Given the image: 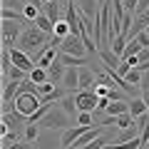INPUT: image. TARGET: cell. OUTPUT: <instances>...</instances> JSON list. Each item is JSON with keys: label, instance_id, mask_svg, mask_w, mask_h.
<instances>
[{"label": "cell", "instance_id": "obj_1", "mask_svg": "<svg viewBox=\"0 0 149 149\" xmlns=\"http://www.w3.org/2000/svg\"><path fill=\"white\" fill-rule=\"evenodd\" d=\"M47 32L45 30H40V27L35 25V22H32V25H27L25 30H22V35H20V40H17V45H20L22 50H25V52H35V47H42V45H47L50 40H47Z\"/></svg>", "mask_w": 149, "mask_h": 149}, {"label": "cell", "instance_id": "obj_2", "mask_svg": "<svg viewBox=\"0 0 149 149\" xmlns=\"http://www.w3.org/2000/svg\"><path fill=\"white\" fill-rule=\"evenodd\" d=\"M13 102H15V109L20 112V114H25L27 119H30L32 114L37 112V107L42 104V97H40V95H35V92H17Z\"/></svg>", "mask_w": 149, "mask_h": 149}, {"label": "cell", "instance_id": "obj_3", "mask_svg": "<svg viewBox=\"0 0 149 149\" xmlns=\"http://www.w3.org/2000/svg\"><path fill=\"white\" fill-rule=\"evenodd\" d=\"M42 124L47 129H62V127H67V124H70V114L57 104L55 109H50L47 114L42 117Z\"/></svg>", "mask_w": 149, "mask_h": 149}, {"label": "cell", "instance_id": "obj_4", "mask_svg": "<svg viewBox=\"0 0 149 149\" xmlns=\"http://www.w3.org/2000/svg\"><path fill=\"white\" fill-rule=\"evenodd\" d=\"M60 52H70V55H80V57H87V45L82 42L80 35H74V32H70L67 37L62 40V45H60Z\"/></svg>", "mask_w": 149, "mask_h": 149}, {"label": "cell", "instance_id": "obj_5", "mask_svg": "<svg viewBox=\"0 0 149 149\" xmlns=\"http://www.w3.org/2000/svg\"><path fill=\"white\" fill-rule=\"evenodd\" d=\"M74 102L80 112H95L100 104V97L95 95V90H77L74 92Z\"/></svg>", "mask_w": 149, "mask_h": 149}, {"label": "cell", "instance_id": "obj_6", "mask_svg": "<svg viewBox=\"0 0 149 149\" xmlns=\"http://www.w3.org/2000/svg\"><path fill=\"white\" fill-rule=\"evenodd\" d=\"M10 57H13V65L20 70H25V72H30L32 67H35V60L30 57V52H25L22 47H10Z\"/></svg>", "mask_w": 149, "mask_h": 149}, {"label": "cell", "instance_id": "obj_7", "mask_svg": "<svg viewBox=\"0 0 149 149\" xmlns=\"http://www.w3.org/2000/svg\"><path fill=\"white\" fill-rule=\"evenodd\" d=\"M60 85H62L67 92L80 90V67H67L65 74H62V80H60Z\"/></svg>", "mask_w": 149, "mask_h": 149}, {"label": "cell", "instance_id": "obj_8", "mask_svg": "<svg viewBox=\"0 0 149 149\" xmlns=\"http://www.w3.org/2000/svg\"><path fill=\"white\" fill-rule=\"evenodd\" d=\"M87 129H90V127H85V124H77V127H70V129H65V134H62V139H60V144L70 149L74 142H77V139L82 137V134L87 132Z\"/></svg>", "mask_w": 149, "mask_h": 149}, {"label": "cell", "instance_id": "obj_9", "mask_svg": "<svg viewBox=\"0 0 149 149\" xmlns=\"http://www.w3.org/2000/svg\"><path fill=\"white\" fill-rule=\"evenodd\" d=\"M22 25L25 22H17V20H3V37L5 40H20V35H22Z\"/></svg>", "mask_w": 149, "mask_h": 149}, {"label": "cell", "instance_id": "obj_10", "mask_svg": "<svg viewBox=\"0 0 149 149\" xmlns=\"http://www.w3.org/2000/svg\"><path fill=\"white\" fill-rule=\"evenodd\" d=\"M147 112H149V107H147V100H144L142 95H139V97H132V100H129V114H132L134 119L142 117V114H147Z\"/></svg>", "mask_w": 149, "mask_h": 149}, {"label": "cell", "instance_id": "obj_11", "mask_svg": "<svg viewBox=\"0 0 149 149\" xmlns=\"http://www.w3.org/2000/svg\"><path fill=\"white\" fill-rule=\"evenodd\" d=\"M95 5H100L97 0H80V3H77V8H80V13H82L85 17H90L92 22H95L97 17H100V13L95 10Z\"/></svg>", "mask_w": 149, "mask_h": 149}, {"label": "cell", "instance_id": "obj_12", "mask_svg": "<svg viewBox=\"0 0 149 149\" xmlns=\"http://www.w3.org/2000/svg\"><path fill=\"white\" fill-rule=\"evenodd\" d=\"M95 82H97V72L92 74V70L80 67V90H92Z\"/></svg>", "mask_w": 149, "mask_h": 149}, {"label": "cell", "instance_id": "obj_13", "mask_svg": "<svg viewBox=\"0 0 149 149\" xmlns=\"http://www.w3.org/2000/svg\"><path fill=\"white\" fill-rule=\"evenodd\" d=\"M45 13L50 15V20H52V22L65 20V15H62V5H60L57 0H50V3H45Z\"/></svg>", "mask_w": 149, "mask_h": 149}, {"label": "cell", "instance_id": "obj_14", "mask_svg": "<svg viewBox=\"0 0 149 149\" xmlns=\"http://www.w3.org/2000/svg\"><path fill=\"white\" fill-rule=\"evenodd\" d=\"M60 62H62L65 67H82V65H87V57L70 55V52H60Z\"/></svg>", "mask_w": 149, "mask_h": 149}, {"label": "cell", "instance_id": "obj_15", "mask_svg": "<svg viewBox=\"0 0 149 149\" xmlns=\"http://www.w3.org/2000/svg\"><path fill=\"white\" fill-rule=\"evenodd\" d=\"M60 107H62L65 112H67L70 117H74V114H77V102H74V92H67V95L62 97V100H60Z\"/></svg>", "mask_w": 149, "mask_h": 149}, {"label": "cell", "instance_id": "obj_16", "mask_svg": "<svg viewBox=\"0 0 149 149\" xmlns=\"http://www.w3.org/2000/svg\"><path fill=\"white\" fill-rule=\"evenodd\" d=\"M65 70H67V67H65V65L60 62V57H57V60H55V62H52V65L47 67V74H50V80H52V82H57V85H60V80H62Z\"/></svg>", "mask_w": 149, "mask_h": 149}, {"label": "cell", "instance_id": "obj_17", "mask_svg": "<svg viewBox=\"0 0 149 149\" xmlns=\"http://www.w3.org/2000/svg\"><path fill=\"white\" fill-rule=\"evenodd\" d=\"M35 25L40 27V30H45L47 35H52V32H55V22L50 20L47 13H40V15H37V20H35Z\"/></svg>", "mask_w": 149, "mask_h": 149}, {"label": "cell", "instance_id": "obj_18", "mask_svg": "<svg viewBox=\"0 0 149 149\" xmlns=\"http://www.w3.org/2000/svg\"><path fill=\"white\" fill-rule=\"evenodd\" d=\"M35 85H40V82H45V80H50V74H47V67H40V65H35V67L30 70V74H27Z\"/></svg>", "mask_w": 149, "mask_h": 149}, {"label": "cell", "instance_id": "obj_19", "mask_svg": "<svg viewBox=\"0 0 149 149\" xmlns=\"http://www.w3.org/2000/svg\"><path fill=\"white\" fill-rule=\"evenodd\" d=\"M55 92H57V87H55V82L52 80H45V82H40V85H37V95L42 97H50V95H55Z\"/></svg>", "mask_w": 149, "mask_h": 149}, {"label": "cell", "instance_id": "obj_20", "mask_svg": "<svg viewBox=\"0 0 149 149\" xmlns=\"http://www.w3.org/2000/svg\"><path fill=\"white\" fill-rule=\"evenodd\" d=\"M70 32H72V27H70V22H67V20H60V22H55V32H52L55 37L65 40V37H67Z\"/></svg>", "mask_w": 149, "mask_h": 149}, {"label": "cell", "instance_id": "obj_21", "mask_svg": "<svg viewBox=\"0 0 149 149\" xmlns=\"http://www.w3.org/2000/svg\"><path fill=\"white\" fill-rule=\"evenodd\" d=\"M139 52H142V45H139V40H137V37H132V40L127 42L124 57H134V55H139ZM124 57H122V60H124Z\"/></svg>", "mask_w": 149, "mask_h": 149}, {"label": "cell", "instance_id": "obj_22", "mask_svg": "<svg viewBox=\"0 0 149 149\" xmlns=\"http://www.w3.org/2000/svg\"><path fill=\"white\" fill-rule=\"evenodd\" d=\"M22 15H25L30 22H35V20H37V15H40V8L32 5V3H25V5H22Z\"/></svg>", "mask_w": 149, "mask_h": 149}, {"label": "cell", "instance_id": "obj_23", "mask_svg": "<svg viewBox=\"0 0 149 149\" xmlns=\"http://www.w3.org/2000/svg\"><path fill=\"white\" fill-rule=\"evenodd\" d=\"M134 124H137V119H134L129 112H124V114L117 117V129H127V127H134Z\"/></svg>", "mask_w": 149, "mask_h": 149}, {"label": "cell", "instance_id": "obj_24", "mask_svg": "<svg viewBox=\"0 0 149 149\" xmlns=\"http://www.w3.org/2000/svg\"><path fill=\"white\" fill-rule=\"evenodd\" d=\"M37 137H40L37 124H35V122H27V124H25V139H27V142H35Z\"/></svg>", "mask_w": 149, "mask_h": 149}, {"label": "cell", "instance_id": "obj_25", "mask_svg": "<svg viewBox=\"0 0 149 149\" xmlns=\"http://www.w3.org/2000/svg\"><path fill=\"white\" fill-rule=\"evenodd\" d=\"M95 112H77V124H85V127H92L95 117H92Z\"/></svg>", "mask_w": 149, "mask_h": 149}, {"label": "cell", "instance_id": "obj_26", "mask_svg": "<svg viewBox=\"0 0 149 149\" xmlns=\"http://www.w3.org/2000/svg\"><path fill=\"white\" fill-rule=\"evenodd\" d=\"M17 142V134H13V132H5L3 134V144H5V149L10 147V144H15Z\"/></svg>", "mask_w": 149, "mask_h": 149}, {"label": "cell", "instance_id": "obj_27", "mask_svg": "<svg viewBox=\"0 0 149 149\" xmlns=\"http://www.w3.org/2000/svg\"><path fill=\"white\" fill-rule=\"evenodd\" d=\"M104 144H107V139H102V137H97L95 142H90V144H87L85 149H102V147H104Z\"/></svg>", "mask_w": 149, "mask_h": 149}, {"label": "cell", "instance_id": "obj_28", "mask_svg": "<svg viewBox=\"0 0 149 149\" xmlns=\"http://www.w3.org/2000/svg\"><path fill=\"white\" fill-rule=\"evenodd\" d=\"M129 70H132V65H129L127 60H122V62H119V67H117V74H122V77H124V74H127Z\"/></svg>", "mask_w": 149, "mask_h": 149}, {"label": "cell", "instance_id": "obj_29", "mask_svg": "<svg viewBox=\"0 0 149 149\" xmlns=\"http://www.w3.org/2000/svg\"><path fill=\"white\" fill-rule=\"evenodd\" d=\"M137 5H139V0H124V8H127V13H134V15H137Z\"/></svg>", "mask_w": 149, "mask_h": 149}, {"label": "cell", "instance_id": "obj_30", "mask_svg": "<svg viewBox=\"0 0 149 149\" xmlns=\"http://www.w3.org/2000/svg\"><path fill=\"white\" fill-rule=\"evenodd\" d=\"M20 5H25L22 0H3V8H20Z\"/></svg>", "mask_w": 149, "mask_h": 149}, {"label": "cell", "instance_id": "obj_31", "mask_svg": "<svg viewBox=\"0 0 149 149\" xmlns=\"http://www.w3.org/2000/svg\"><path fill=\"white\" fill-rule=\"evenodd\" d=\"M8 149H30V144L27 142H15V144H10Z\"/></svg>", "mask_w": 149, "mask_h": 149}, {"label": "cell", "instance_id": "obj_32", "mask_svg": "<svg viewBox=\"0 0 149 149\" xmlns=\"http://www.w3.org/2000/svg\"><path fill=\"white\" fill-rule=\"evenodd\" d=\"M25 3H32V5H37V8H42V3H45V0H25Z\"/></svg>", "mask_w": 149, "mask_h": 149}, {"label": "cell", "instance_id": "obj_33", "mask_svg": "<svg viewBox=\"0 0 149 149\" xmlns=\"http://www.w3.org/2000/svg\"><path fill=\"white\" fill-rule=\"evenodd\" d=\"M97 3H100V5H104V3H107V0H97Z\"/></svg>", "mask_w": 149, "mask_h": 149}, {"label": "cell", "instance_id": "obj_34", "mask_svg": "<svg viewBox=\"0 0 149 149\" xmlns=\"http://www.w3.org/2000/svg\"><path fill=\"white\" fill-rule=\"evenodd\" d=\"M147 35H149V27H147Z\"/></svg>", "mask_w": 149, "mask_h": 149}, {"label": "cell", "instance_id": "obj_35", "mask_svg": "<svg viewBox=\"0 0 149 149\" xmlns=\"http://www.w3.org/2000/svg\"><path fill=\"white\" fill-rule=\"evenodd\" d=\"M142 149H149V147H142Z\"/></svg>", "mask_w": 149, "mask_h": 149}, {"label": "cell", "instance_id": "obj_36", "mask_svg": "<svg viewBox=\"0 0 149 149\" xmlns=\"http://www.w3.org/2000/svg\"><path fill=\"white\" fill-rule=\"evenodd\" d=\"M45 3H50V0H45Z\"/></svg>", "mask_w": 149, "mask_h": 149}, {"label": "cell", "instance_id": "obj_37", "mask_svg": "<svg viewBox=\"0 0 149 149\" xmlns=\"http://www.w3.org/2000/svg\"><path fill=\"white\" fill-rule=\"evenodd\" d=\"M147 147H149V144H147Z\"/></svg>", "mask_w": 149, "mask_h": 149}]
</instances>
